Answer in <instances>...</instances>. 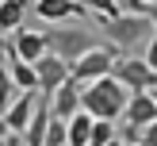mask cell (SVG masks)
Here are the masks:
<instances>
[{
  "label": "cell",
  "instance_id": "603a6c76",
  "mask_svg": "<svg viewBox=\"0 0 157 146\" xmlns=\"http://www.w3.org/2000/svg\"><path fill=\"white\" fill-rule=\"evenodd\" d=\"M130 146H142V142H130Z\"/></svg>",
  "mask_w": 157,
  "mask_h": 146
},
{
  "label": "cell",
  "instance_id": "277c9868",
  "mask_svg": "<svg viewBox=\"0 0 157 146\" xmlns=\"http://www.w3.org/2000/svg\"><path fill=\"white\" fill-rule=\"evenodd\" d=\"M42 42H46V50L58 54L61 61H73L77 54H84L92 46V35L84 27H61V23H54V27L42 35Z\"/></svg>",
  "mask_w": 157,
  "mask_h": 146
},
{
  "label": "cell",
  "instance_id": "7a4b0ae2",
  "mask_svg": "<svg viewBox=\"0 0 157 146\" xmlns=\"http://www.w3.org/2000/svg\"><path fill=\"white\" fill-rule=\"evenodd\" d=\"M104 31L115 46H138L146 38H153V15L142 12H119L111 19H104Z\"/></svg>",
  "mask_w": 157,
  "mask_h": 146
},
{
  "label": "cell",
  "instance_id": "7c38bea8",
  "mask_svg": "<svg viewBox=\"0 0 157 146\" xmlns=\"http://www.w3.org/2000/svg\"><path fill=\"white\" fill-rule=\"evenodd\" d=\"M4 61H8V73H12L15 89H35V65L23 61V58H15V54L8 50V42H4Z\"/></svg>",
  "mask_w": 157,
  "mask_h": 146
},
{
  "label": "cell",
  "instance_id": "5bb4252c",
  "mask_svg": "<svg viewBox=\"0 0 157 146\" xmlns=\"http://www.w3.org/2000/svg\"><path fill=\"white\" fill-rule=\"evenodd\" d=\"M15 81H12V73H8V61H4V38H0V112L8 108V100L15 96Z\"/></svg>",
  "mask_w": 157,
  "mask_h": 146
},
{
  "label": "cell",
  "instance_id": "e0dca14e",
  "mask_svg": "<svg viewBox=\"0 0 157 146\" xmlns=\"http://www.w3.org/2000/svg\"><path fill=\"white\" fill-rule=\"evenodd\" d=\"M134 142H142V146H157V123L138 127V138H134Z\"/></svg>",
  "mask_w": 157,
  "mask_h": 146
},
{
  "label": "cell",
  "instance_id": "8992f818",
  "mask_svg": "<svg viewBox=\"0 0 157 146\" xmlns=\"http://www.w3.org/2000/svg\"><path fill=\"white\" fill-rule=\"evenodd\" d=\"M31 65H35V89L42 92V96H50V92L58 89L65 77H69V61H61L58 54H50V50H46V54H38Z\"/></svg>",
  "mask_w": 157,
  "mask_h": 146
},
{
  "label": "cell",
  "instance_id": "7402d4cb",
  "mask_svg": "<svg viewBox=\"0 0 157 146\" xmlns=\"http://www.w3.org/2000/svg\"><path fill=\"white\" fill-rule=\"evenodd\" d=\"M146 4H157V0H146Z\"/></svg>",
  "mask_w": 157,
  "mask_h": 146
},
{
  "label": "cell",
  "instance_id": "9a60e30c",
  "mask_svg": "<svg viewBox=\"0 0 157 146\" xmlns=\"http://www.w3.org/2000/svg\"><path fill=\"white\" fill-rule=\"evenodd\" d=\"M111 135H115V119H92V127H88V142H84V146H104Z\"/></svg>",
  "mask_w": 157,
  "mask_h": 146
},
{
  "label": "cell",
  "instance_id": "52a82bcc",
  "mask_svg": "<svg viewBox=\"0 0 157 146\" xmlns=\"http://www.w3.org/2000/svg\"><path fill=\"white\" fill-rule=\"evenodd\" d=\"M46 108H50V115H58V119H69V115L81 108V81H77V77H65V81L46 96Z\"/></svg>",
  "mask_w": 157,
  "mask_h": 146
},
{
  "label": "cell",
  "instance_id": "ba28073f",
  "mask_svg": "<svg viewBox=\"0 0 157 146\" xmlns=\"http://www.w3.org/2000/svg\"><path fill=\"white\" fill-rule=\"evenodd\" d=\"M31 12L42 23H65L77 15H88V8H84V0H38V4H31Z\"/></svg>",
  "mask_w": 157,
  "mask_h": 146
},
{
  "label": "cell",
  "instance_id": "4fadbf2b",
  "mask_svg": "<svg viewBox=\"0 0 157 146\" xmlns=\"http://www.w3.org/2000/svg\"><path fill=\"white\" fill-rule=\"evenodd\" d=\"M27 8H31L27 0H0V31H4V35H12V31L23 23Z\"/></svg>",
  "mask_w": 157,
  "mask_h": 146
},
{
  "label": "cell",
  "instance_id": "2e32d148",
  "mask_svg": "<svg viewBox=\"0 0 157 146\" xmlns=\"http://www.w3.org/2000/svg\"><path fill=\"white\" fill-rule=\"evenodd\" d=\"M84 8H92L100 19H111V15H119V12H123L119 0H84Z\"/></svg>",
  "mask_w": 157,
  "mask_h": 146
},
{
  "label": "cell",
  "instance_id": "ac0fdd59",
  "mask_svg": "<svg viewBox=\"0 0 157 146\" xmlns=\"http://www.w3.org/2000/svg\"><path fill=\"white\" fill-rule=\"evenodd\" d=\"M127 12H142V15H153V4H146V0H127Z\"/></svg>",
  "mask_w": 157,
  "mask_h": 146
},
{
  "label": "cell",
  "instance_id": "30bf717a",
  "mask_svg": "<svg viewBox=\"0 0 157 146\" xmlns=\"http://www.w3.org/2000/svg\"><path fill=\"white\" fill-rule=\"evenodd\" d=\"M123 115H127L130 127H146V123H157V100L153 92H130L127 104H123Z\"/></svg>",
  "mask_w": 157,
  "mask_h": 146
},
{
  "label": "cell",
  "instance_id": "9c48e42d",
  "mask_svg": "<svg viewBox=\"0 0 157 146\" xmlns=\"http://www.w3.org/2000/svg\"><path fill=\"white\" fill-rule=\"evenodd\" d=\"M8 42V50L15 54V58H23V61H35L38 54H46V42H42V31H27L19 23V27L12 31V38H4Z\"/></svg>",
  "mask_w": 157,
  "mask_h": 146
},
{
  "label": "cell",
  "instance_id": "3957f363",
  "mask_svg": "<svg viewBox=\"0 0 157 146\" xmlns=\"http://www.w3.org/2000/svg\"><path fill=\"white\" fill-rule=\"evenodd\" d=\"M111 61H115V46L111 42H92L84 54H77L73 61H69V77H77V81H96V77L111 73Z\"/></svg>",
  "mask_w": 157,
  "mask_h": 146
},
{
  "label": "cell",
  "instance_id": "ffe728a7",
  "mask_svg": "<svg viewBox=\"0 0 157 146\" xmlns=\"http://www.w3.org/2000/svg\"><path fill=\"white\" fill-rule=\"evenodd\" d=\"M104 146H127V142H123V138H119V135H111V138H107V142H104Z\"/></svg>",
  "mask_w": 157,
  "mask_h": 146
},
{
  "label": "cell",
  "instance_id": "d6986e66",
  "mask_svg": "<svg viewBox=\"0 0 157 146\" xmlns=\"http://www.w3.org/2000/svg\"><path fill=\"white\" fill-rule=\"evenodd\" d=\"M8 135H12V131H8V123H4V115H0V146L8 142Z\"/></svg>",
  "mask_w": 157,
  "mask_h": 146
},
{
  "label": "cell",
  "instance_id": "44dd1931",
  "mask_svg": "<svg viewBox=\"0 0 157 146\" xmlns=\"http://www.w3.org/2000/svg\"><path fill=\"white\" fill-rule=\"evenodd\" d=\"M4 146H23V142H19V135H8V142H4Z\"/></svg>",
  "mask_w": 157,
  "mask_h": 146
},
{
  "label": "cell",
  "instance_id": "8fae6325",
  "mask_svg": "<svg viewBox=\"0 0 157 146\" xmlns=\"http://www.w3.org/2000/svg\"><path fill=\"white\" fill-rule=\"evenodd\" d=\"M88 127H92V115L84 112V108H77L65 119V146H84L88 142Z\"/></svg>",
  "mask_w": 157,
  "mask_h": 146
},
{
  "label": "cell",
  "instance_id": "5b68a950",
  "mask_svg": "<svg viewBox=\"0 0 157 146\" xmlns=\"http://www.w3.org/2000/svg\"><path fill=\"white\" fill-rule=\"evenodd\" d=\"M111 77L127 92H153L157 89V73H153V65H146V58H115Z\"/></svg>",
  "mask_w": 157,
  "mask_h": 146
},
{
  "label": "cell",
  "instance_id": "6da1fadb",
  "mask_svg": "<svg viewBox=\"0 0 157 146\" xmlns=\"http://www.w3.org/2000/svg\"><path fill=\"white\" fill-rule=\"evenodd\" d=\"M127 96H130V92L123 89L111 73H104V77H96V81H84L81 85V108L92 115V119H119Z\"/></svg>",
  "mask_w": 157,
  "mask_h": 146
}]
</instances>
